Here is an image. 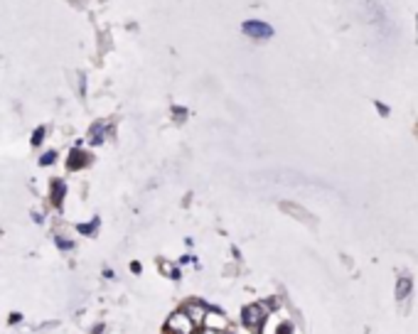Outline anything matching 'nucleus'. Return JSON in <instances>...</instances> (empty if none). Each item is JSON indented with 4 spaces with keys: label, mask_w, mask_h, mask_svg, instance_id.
<instances>
[{
    "label": "nucleus",
    "mask_w": 418,
    "mask_h": 334,
    "mask_svg": "<svg viewBox=\"0 0 418 334\" xmlns=\"http://www.w3.org/2000/svg\"><path fill=\"white\" fill-rule=\"evenodd\" d=\"M241 30H244V34L253 37V40H268V37H273V27L261 20H246L241 25Z\"/></svg>",
    "instance_id": "1"
},
{
    "label": "nucleus",
    "mask_w": 418,
    "mask_h": 334,
    "mask_svg": "<svg viewBox=\"0 0 418 334\" xmlns=\"http://www.w3.org/2000/svg\"><path fill=\"white\" fill-rule=\"evenodd\" d=\"M167 329H170L172 334H192L195 322L187 317V312H177V315H172V317L167 319Z\"/></svg>",
    "instance_id": "2"
},
{
    "label": "nucleus",
    "mask_w": 418,
    "mask_h": 334,
    "mask_svg": "<svg viewBox=\"0 0 418 334\" xmlns=\"http://www.w3.org/2000/svg\"><path fill=\"white\" fill-rule=\"evenodd\" d=\"M261 322H263V310H261L258 305H251V307L244 310V324L256 327V324H261Z\"/></svg>",
    "instance_id": "3"
},
{
    "label": "nucleus",
    "mask_w": 418,
    "mask_h": 334,
    "mask_svg": "<svg viewBox=\"0 0 418 334\" xmlns=\"http://www.w3.org/2000/svg\"><path fill=\"white\" fill-rule=\"evenodd\" d=\"M204 327L207 329H217V332H221L224 327H226V319L219 315V312H204Z\"/></svg>",
    "instance_id": "4"
},
{
    "label": "nucleus",
    "mask_w": 418,
    "mask_h": 334,
    "mask_svg": "<svg viewBox=\"0 0 418 334\" xmlns=\"http://www.w3.org/2000/svg\"><path fill=\"white\" fill-rule=\"evenodd\" d=\"M187 317L192 319V322H202V319H204V307H200V305H189V307H187Z\"/></svg>",
    "instance_id": "5"
},
{
    "label": "nucleus",
    "mask_w": 418,
    "mask_h": 334,
    "mask_svg": "<svg viewBox=\"0 0 418 334\" xmlns=\"http://www.w3.org/2000/svg\"><path fill=\"white\" fill-rule=\"evenodd\" d=\"M54 158H57V153H54V150H50V153H45V155H42V160H40V162H42V165H52V162H54Z\"/></svg>",
    "instance_id": "6"
},
{
    "label": "nucleus",
    "mask_w": 418,
    "mask_h": 334,
    "mask_svg": "<svg viewBox=\"0 0 418 334\" xmlns=\"http://www.w3.org/2000/svg\"><path fill=\"white\" fill-rule=\"evenodd\" d=\"M59 194H64V184H59V182H54V202L59 204L62 199H59Z\"/></svg>",
    "instance_id": "7"
},
{
    "label": "nucleus",
    "mask_w": 418,
    "mask_h": 334,
    "mask_svg": "<svg viewBox=\"0 0 418 334\" xmlns=\"http://www.w3.org/2000/svg\"><path fill=\"white\" fill-rule=\"evenodd\" d=\"M69 167H71V170H77V167H79V150H74V153H71V162H69Z\"/></svg>",
    "instance_id": "8"
},
{
    "label": "nucleus",
    "mask_w": 418,
    "mask_h": 334,
    "mask_svg": "<svg viewBox=\"0 0 418 334\" xmlns=\"http://www.w3.org/2000/svg\"><path fill=\"white\" fill-rule=\"evenodd\" d=\"M101 140H103V130L99 133V126H94V140H91V143H94V145H99Z\"/></svg>",
    "instance_id": "9"
},
{
    "label": "nucleus",
    "mask_w": 418,
    "mask_h": 334,
    "mask_svg": "<svg viewBox=\"0 0 418 334\" xmlns=\"http://www.w3.org/2000/svg\"><path fill=\"white\" fill-rule=\"evenodd\" d=\"M94 226H96V219L91 221V224H86V226H79V231H82V234H91V231H94Z\"/></svg>",
    "instance_id": "10"
},
{
    "label": "nucleus",
    "mask_w": 418,
    "mask_h": 334,
    "mask_svg": "<svg viewBox=\"0 0 418 334\" xmlns=\"http://www.w3.org/2000/svg\"><path fill=\"white\" fill-rule=\"evenodd\" d=\"M40 138H45V130H42V128H37V130H34V140H32V143H34V145H40Z\"/></svg>",
    "instance_id": "11"
},
{
    "label": "nucleus",
    "mask_w": 418,
    "mask_h": 334,
    "mask_svg": "<svg viewBox=\"0 0 418 334\" xmlns=\"http://www.w3.org/2000/svg\"><path fill=\"white\" fill-rule=\"evenodd\" d=\"M278 334H290V324H281V332Z\"/></svg>",
    "instance_id": "12"
},
{
    "label": "nucleus",
    "mask_w": 418,
    "mask_h": 334,
    "mask_svg": "<svg viewBox=\"0 0 418 334\" xmlns=\"http://www.w3.org/2000/svg\"><path fill=\"white\" fill-rule=\"evenodd\" d=\"M207 334H221V332H217V329H207Z\"/></svg>",
    "instance_id": "13"
}]
</instances>
